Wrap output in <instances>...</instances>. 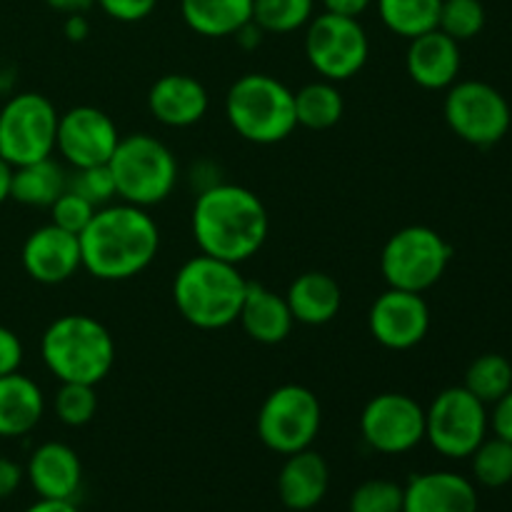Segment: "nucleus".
I'll return each mask as SVG.
<instances>
[{"instance_id":"obj_1","label":"nucleus","mask_w":512,"mask_h":512,"mask_svg":"<svg viewBox=\"0 0 512 512\" xmlns=\"http://www.w3.org/2000/svg\"><path fill=\"white\" fill-rule=\"evenodd\" d=\"M83 268L98 280H130L143 273L160 248V230L148 208L108 203L95 210L78 235Z\"/></svg>"},{"instance_id":"obj_2","label":"nucleus","mask_w":512,"mask_h":512,"mask_svg":"<svg viewBox=\"0 0 512 512\" xmlns=\"http://www.w3.org/2000/svg\"><path fill=\"white\" fill-rule=\"evenodd\" d=\"M190 223L200 253L235 265L253 258L270 230L263 200L253 190L233 183L200 190Z\"/></svg>"},{"instance_id":"obj_3","label":"nucleus","mask_w":512,"mask_h":512,"mask_svg":"<svg viewBox=\"0 0 512 512\" xmlns=\"http://www.w3.org/2000/svg\"><path fill=\"white\" fill-rule=\"evenodd\" d=\"M248 280L235 263L195 255L185 260L173 280V300L178 313L193 328L223 330L238 320Z\"/></svg>"},{"instance_id":"obj_4","label":"nucleus","mask_w":512,"mask_h":512,"mask_svg":"<svg viewBox=\"0 0 512 512\" xmlns=\"http://www.w3.org/2000/svg\"><path fill=\"white\" fill-rule=\"evenodd\" d=\"M40 355L60 383L98 385L115 365V340L100 320L68 313L45 328Z\"/></svg>"},{"instance_id":"obj_5","label":"nucleus","mask_w":512,"mask_h":512,"mask_svg":"<svg viewBox=\"0 0 512 512\" xmlns=\"http://www.w3.org/2000/svg\"><path fill=\"white\" fill-rule=\"evenodd\" d=\"M225 118L248 143H283L298 128L295 93L273 75L245 73L225 95Z\"/></svg>"},{"instance_id":"obj_6","label":"nucleus","mask_w":512,"mask_h":512,"mask_svg":"<svg viewBox=\"0 0 512 512\" xmlns=\"http://www.w3.org/2000/svg\"><path fill=\"white\" fill-rule=\"evenodd\" d=\"M108 165L118 198L138 208L163 203L178 185V160L173 150L155 135H120Z\"/></svg>"},{"instance_id":"obj_7","label":"nucleus","mask_w":512,"mask_h":512,"mask_svg":"<svg viewBox=\"0 0 512 512\" xmlns=\"http://www.w3.org/2000/svg\"><path fill=\"white\" fill-rule=\"evenodd\" d=\"M453 248L438 230L428 225H408L388 238L380 253V270L388 288L425 293L448 270Z\"/></svg>"},{"instance_id":"obj_8","label":"nucleus","mask_w":512,"mask_h":512,"mask_svg":"<svg viewBox=\"0 0 512 512\" xmlns=\"http://www.w3.org/2000/svg\"><path fill=\"white\" fill-rule=\"evenodd\" d=\"M323 425L318 395L305 385H280L263 400L258 413V438L278 455H293L315 443Z\"/></svg>"},{"instance_id":"obj_9","label":"nucleus","mask_w":512,"mask_h":512,"mask_svg":"<svg viewBox=\"0 0 512 512\" xmlns=\"http://www.w3.org/2000/svg\"><path fill=\"white\" fill-rule=\"evenodd\" d=\"M488 430V405L480 403L463 385L445 388L425 410V440L443 458H470L475 448L488 438Z\"/></svg>"},{"instance_id":"obj_10","label":"nucleus","mask_w":512,"mask_h":512,"mask_svg":"<svg viewBox=\"0 0 512 512\" xmlns=\"http://www.w3.org/2000/svg\"><path fill=\"white\" fill-rule=\"evenodd\" d=\"M60 113L45 95H10L0 108V158L8 165L53 158Z\"/></svg>"},{"instance_id":"obj_11","label":"nucleus","mask_w":512,"mask_h":512,"mask_svg":"<svg viewBox=\"0 0 512 512\" xmlns=\"http://www.w3.org/2000/svg\"><path fill=\"white\" fill-rule=\"evenodd\" d=\"M305 58L330 83H343L365 68L370 40L358 18L335 13L313 15L305 25Z\"/></svg>"},{"instance_id":"obj_12","label":"nucleus","mask_w":512,"mask_h":512,"mask_svg":"<svg viewBox=\"0 0 512 512\" xmlns=\"http://www.w3.org/2000/svg\"><path fill=\"white\" fill-rule=\"evenodd\" d=\"M448 128L475 148H490L508 135L512 110L505 95L483 80H460L443 103Z\"/></svg>"},{"instance_id":"obj_13","label":"nucleus","mask_w":512,"mask_h":512,"mask_svg":"<svg viewBox=\"0 0 512 512\" xmlns=\"http://www.w3.org/2000/svg\"><path fill=\"white\" fill-rule=\"evenodd\" d=\"M360 433L375 453H410L425 440V408L405 393H380L363 408Z\"/></svg>"},{"instance_id":"obj_14","label":"nucleus","mask_w":512,"mask_h":512,"mask_svg":"<svg viewBox=\"0 0 512 512\" xmlns=\"http://www.w3.org/2000/svg\"><path fill=\"white\" fill-rule=\"evenodd\" d=\"M120 143L118 125L108 113L93 105H78L58 118L55 150L75 168L105 165Z\"/></svg>"},{"instance_id":"obj_15","label":"nucleus","mask_w":512,"mask_h":512,"mask_svg":"<svg viewBox=\"0 0 512 512\" xmlns=\"http://www.w3.org/2000/svg\"><path fill=\"white\" fill-rule=\"evenodd\" d=\"M368 328L388 350H410L420 345L430 330V308L423 293L388 288L370 305Z\"/></svg>"},{"instance_id":"obj_16","label":"nucleus","mask_w":512,"mask_h":512,"mask_svg":"<svg viewBox=\"0 0 512 512\" xmlns=\"http://www.w3.org/2000/svg\"><path fill=\"white\" fill-rule=\"evenodd\" d=\"M23 268L35 283L60 285L83 268L78 235L48 223L33 230L23 243Z\"/></svg>"},{"instance_id":"obj_17","label":"nucleus","mask_w":512,"mask_h":512,"mask_svg":"<svg viewBox=\"0 0 512 512\" xmlns=\"http://www.w3.org/2000/svg\"><path fill=\"white\" fill-rule=\"evenodd\" d=\"M460 65H463L460 43L438 28L410 40L405 53L410 80L425 90H448L450 85L458 83Z\"/></svg>"},{"instance_id":"obj_18","label":"nucleus","mask_w":512,"mask_h":512,"mask_svg":"<svg viewBox=\"0 0 512 512\" xmlns=\"http://www.w3.org/2000/svg\"><path fill=\"white\" fill-rule=\"evenodd\" d=\"M403 493V512H478L475 485L450 470L413 475Z\"/></svg>"},{"instance_id":"obj_19","label":"nucleus","mask_w":512,"mask_h":512,"mask_svg":"<svg viewBox=\"0 0 512 512\" xmlns=\"http://www.w3.org/2000/svg\"><path fill=\"white\" fill-rule=\"evenodd\" d=\"M208 90L200 80L185 73H168L153 83L148 108L158 123L168 128H190L208 113Z\"/></svg>"},{"instance_id":"obj_20","label":"nucleus","mask_w":512,"mask_h":512,"mask_svg":"<svg viewBox=\"0 0 512 512\" xmlns=\"http://www.w3.org/2000/svg\"><path fill=\"white\" fill-rule=\"evenodd\" d=\"M25 478L45 500H73L83 483L78 453L65 443H43L33 450Z\"/></svg>"},{"instance_id":"obj_21","label":"nucleus","mask_w":512,"mask_h":512,"mask_svg":"<svg viewBox=\"0 0 512 512\" xmlns=\"http://www.w3.org/2000/svg\"><path fill=\"white\" fill-rule=\"evenodd\" d=\"M330 488V468L315 450H300L285 458L278 475L280 503L288 510L308 512L318 508Z\"/></svg>"},{"instance_id":"obj_22","label":"nucleus","mask_w":512,"mask_h":512,"mask_svg":"<svg viewBox=\"0 0 512 512\" xmlns=\"http://www.w3.org/2000/svg\"><path fill=\"white\" fill-rule=\"evenodd\" d=\"M238 323L243 325L248 338H253L255 343L278 345L290 335L295 318L290 313L285 295H278L260 283H248Z\"/></svg>"},{"instance_id":"obj_23","label":"nucleus","mask_w":512,"mask_h":512,"mask_svg":"<svg viewBox=\"0 0 512 512\" xmlns=\"http://www.w3.org/2000/svg\"><path fill=\"white\" fill-rule=\"evenodd\" d=\"M45 395L33 378L10 373L0 378V438H20L43 420Z\"/></svg>"},{"instance_id":"obj_24","label":"nucleus","mask_w":512,"mask_h":512,"mask_svg":"<svg viewBox=\"0 0 512 512\" xmlns=\"http://www.w3.org/2000/svg\"><path fill=\"white\" fill-rule=\"evenodd\" d=\"M285 300H288L295 323L325 325L340 313L343 290L328 273L308 270L290 283Z\"/></svg>"},{"instance_id":"obj_25","label":"nucleus","mask_w":512,"mask_h":512,"mask_svg":"<svg viewBox=\"0 0 512 512\" xmlns=\"http://www.w3.org/2000/svg\"><path fill=\"white\" fill-rule=\"evenodd\" d=\"M185 25L203 38H228L253 20V0H180Z\"/></svg>"},{"instance_id":"obj_26","label":"nucleus","mask_w":512,"mask_h":512,"mask_svg":"<svg viewBox=\"0 0 512 512\" xmlns=\"http://www.w3.org/2000/svg\"><path fill=\"white\" fill-rule=\"evenodd\" d=\"M68 190V173L53 158L13 168L10 198L30 208H50Z\"/></svg>"},{"instance_id":"obj_27","label":"nucleus","mask_w":512,"mask_h":512,"mask_svg":"<svg viewBox=\"0 0 512 512\" xmlns=\"http://www.w3.org/2000/svg\"><path fill=\"white\" fill-rule=\"evenodd\" d=\"M345 113V100L338 85L330 80H315L295 93V118L308 130H328L340 123Z\"/></svg>"},{"instance_id":"obj_28","label":"nucleus","mask_w":512,"mask_h":512,"mask_svg":"<svg viewBox=\"0 0 512 512\" xmlns=\"http://www.w3.org/2000/svg\"><path fill=\"white\" fill-rule=\"evenodd\" d=\"M375 5L390 33L413 40L438 28L443 0H375Z\"/></svg>"},{"instance_id":"obj_29","label":"nucleus","mask_w":512,"mask_h":512,"mask_svg":"<svg viewBox=\"0 0 512 512\" xmlns=\"http://www.w3.org/2000/svg\"><path fill=\"white\" fill-rule=\"evenodd\" d=\"M463 388H468L480 403L493 405L512 388V365L498 353H485L470 363Z\"/></svg>"},{"instance_id":"obj_30","label":"nucleus","mask_w":512,"mask_h":512,"mask_svg":"<svg viewBox=\"0 0 512 512\" xmlns=\"http://www.w3.org/2000/svg\"><path fill=\"white\" fill-rule=\"evenodd\" d=\"M315 0H253V20L273 35H288L313 20Z\"/></svg>"},{"instance_id":"obj_31","label":"nucleus","mask_w":512,"mask_h":512,"mask_svg":"<svg viewBox=\"0 0 512 512\" xmlns=\"http://www.w3.org/2000/svg\"><path fill=\"white\" fill-rule=\"evenodd\" d=\"M470 463H473L475 483L483 488L498 490L512 483V443L498 435L485 438L470 455Z\"/></svg>"},{"instance_id":"obj_32","label":"nucleus","mask_w":512,"mask_h":512,"mask_svg":"<svg viewBox=\"0 0 512 512\" xmlns=\"http://www.w3.org/2000/svg\"><path fill=\"white\" fill-rule=\"evenodd\" d=\"M485 28V5L480 0H443L438 30L453 40H473Z\"/></svg>"},{"instance_id":"obj_33","label":"nucleus","mask_w":512,"mask_h":512,"mask_svg":"<svg viewBox=\"0 0 512 512\" xmlns=\"http://www.w3.org/2000/svg\"><path fill=\"white\" fill-rule=\"evenodd\" d=\"M95 410H98L95 385L60 383L58 393H55V415L60 423L70 425V428H83L95 418Z\"/></svg>"},{"instance_id":"obj_34","label":"nucleus","mask_w":512,"mask_h":512,"mask_svg":"<svg viewBox=\"0 0 512 512\" xmlns=\"http://www.w3.org/2000/svg\"><path fill=\"white\" fill-rule=\"evenodd\" d=\"M403 485L393 480H365L353 490L348 512H403Z\"/></svg>"},{"instance_id":"obj_35","label":"nucleus","mask_w":512,"mask_h":512,"mask_svg":"<svg viewBox=\"0 0 512 512\" xmlns=\"http://www.w3.org/2000/svg\"><path fill=\"white\" fill-rule=\"evenodd\" d=\"M68 188L73 193L83 195L85 200L95 205V208H103V205L113 203L118 198L115 193V180L110 173V165H90V168H75L73 175H68Z\"/></svg>"},{"instance_id":"obj_36","label":"nucleus","mask_w":512,"mask_h":512,"mask_svg":"<svg viewBox=\"0 0 512 512\" xmlns=\"http://www.w3.org/2000/svg\"><path fill=\"white\" fill-rule=\"evenodd\" d=\"M95 205L90 200H85L83 195L73 193V190H65L53 205H50V223L58 225V228L68 230V233L80 235L95 215Z\"/></svg>"},{"instance_id":"obj_37","label":"nucleus","mask_w":512,"mask_h":512,"mask_svg":"<svg viewBox=\"0 0 512 512\" xmlns=\"http://www.w3.org/2000/svg\"><path fill=\"white\" fill-rule=\"evenodd\" d=\"M108 18L120 23H138L155 10L158 0H95Z\"/></svg>"},{"instance_id":"obj_38","label":"nucleus","mask_w":512,"mask_h":512,"mask_svg":"<svg viewBox=\"0 0 512 512\" xmlns=\"http://www.w3.org/2000/svg\"><path fill=\"white\" fill-rule=\"evenodd\" d=\"M23 365V343L10 328L0 325V378L18 373Z\"/></svg>"},{"instance_id":"obj_39","label":"nucleus","mask_w":512,"mask_h":512,"mask_svg":"<svg viewBox=\"0 0 512 512\" xmlns=\"http://www.w3.org/2000/svg\"><path fill=\"white\" fill-rule=\"evenodd\" d=\"M490 428L498 438L512 443V388L498 403H493V413H490Z\"/></svg>"},{"instance_id":"obj_40","label":"nucleus","mask_w":512,"mask_h":512,"mask_svg":"<svg viewBox=\"0 0 512 512\" xmlns=\"http://www.w3.org/2000/svg\"><path fill=\"white\" fill-rule=\"evenodd\" d=\"M23 478H25V470L20 468L15 460L0 458V500L10 498V495L20 488Z\"/></svg>"},{"instance_id":"obj_41","label":"nucleus","mask_w":512,"mask_h":512,"mask_svg":"<svg viewBox=\"0 0 512 512\" xmlns=\"http://www.w3.org/2000/svg\"><path fill=\"white\" fill-rule=\"evenodd\" d=\"M325 10L335 15H348V18H358L365 10L373 5V0H323Z\"/></svg>"},{"instance_id":"obj_42","label":"nucleus","mask_w":512,"mask_h":512,"mask_svg":"<svg viewBox=\"0 0 512 512\" xmlns=\"http://www.w3.org/2000/svg\"><path fill=\"white\" fill-rule=\"evenodd\" d=\"M63 30H65V38H68L70 43H83V40L90 35V23L88 18H85V13L65 15Z\"/></svg>"},{"instance_id":"obj_43","label":"nucleus","mask_w":512,"mask_h":512,"mask_svg":"<svg viewBox=\"0 0 512 512\" xmlns=\"http://www.w3.org/2000/svg\"><path fill=\"white\" fill-rule=\"evenodd\" d=\"M233 38L238 40L240 48H245V50H255V48H260V43H263L265 30L260 28V25L255 23V20H250V23H245L243 28H240L238 33L233 35Z\"/></svg>"},{"instance_id":"obj_44","label":"nucleus","mask_w":512,"mask_h":512,"mask_svg":"<svg viewBox=\"0 0 512 512\" xmlns=\"http://www.w3.org/2000/svg\"><path fill=\"white\" fill-rule=\"evenodd\" d=\"M48 8L58 10V13L73 15V13H88L95 5V0H45Z\"/></svg>"},{"instance_id":"obj_45","label":"nucleus","mask_w":512,"mask_h":512,"mask_svg":"<svg viewBox=\"0 0 512 512\" xmlns=\"http://www.w3.org/2000/svg\"><path fill=\"white\" fill-rule=\"evenodd\" d=\"M25 512H80V510L75 508L73 500H45V498H40L38 503L30 505V508Z\"/></svg>"},{"instance_id":"obj_46","label":"nucleus","mask_w":512,"mask_h":512,"mask_svg":"<svg viewBox=\"0 0 512 512\" xmlns=\"http://www.w3.org/2000/svg\"><path fill=\"white\" fill-rule=\"evenodd\" d=\"M10 180H13V165L0 158V205L10 198Z\"/></svg>"}]
</instances>
